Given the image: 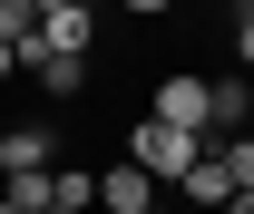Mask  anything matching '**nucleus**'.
I'll return each instance as SVG.
<instances>
[{
    "label": "nucleus",
    "mask_w": 254,
    "mask_h": 214,
    "mask_svg": "<svg viewBox=\"0 0 254 214\" xmlns=\"http://www.w3.org/2000/svg\"><path fill=\"white\" fill-rule=\"evenodd\" d=\"M205 156H215V146H205V136H186V127H157V117H137V127H127V166L157 185V195H176Z\"/></svg>",
    "instance_id": "obj_1"
},
{
    "label": "nucleus",
    "mask_w": 254,
    "mask_h": 214,
    "mask_svg": "<svg viewBox=\"0 0 254 214\" xmlns=\"http://www.w3.org/2000/svg\"><path fill=\"white\" fill-rule=\"evenodd\" d=\"M39 49H49V59H88V39H98V10L88 0H39Z\"/></svg>",
    "instance_id": "obj_2"
},
{
    "label": "nucleus",
    "mask_w": 254,
    "mask_h": 214,
    "mask_svg": "<svg viewBox=\"0 0 254 214\" xmlns=\"http://www.w3.org/2000/svg\"><path fill=\"white\" fill-rule=\"evenodd\" d=\"M147 117H157V127H186V136H205V78H186V68H176V78L147 97ZM205 146H215V136H205Z\"/></svg>",
    "instance_id": "obj_3"
},
{
    "label": "nucleus",
    "mask_w": 254,
    "mask_h": 214,
    "mask_svg": "<svg viewBox=\"0 0 254 214\" xmlns=\"http://www.w3.org/2000/svg\"><path fill=\"white\" fill-rule=\"evenodd\" d=\"M49 166H59V136H49V127H10V136H0V185L10 175H49Z\"/></svg>",
    "instance_id": "obj_4"
},
{
    "label": "nucleus",
    "mask_w": 254,
    "mask_h": 214,
    "mask_svg": "<svg viewBox=\"0 0 254 214\" xmlns=\"http://www.w3.org/2000/svg\"><path fill=\"white\" fill-rule=\"evenodd\" d=\"M157 205H166V195H157V185H147V175H137L127 156H118V166H108V175H98V214H157Z\"/></svg>",
    "instance_id": "obj_5"
},
{
    "label": "nucleus",
    "mask_w": 254,
    "mask_h": 214,
    "mask_svg": "<svg viewBox=\"0 0 254 214\" xmlns=\"http://www.w3.org/2000/svg\"><path fill=\"white\" fill-rule=\"evenodd\" d=\"M20 68H30V78H39L49 97H78V88H88V59H49L39 39H20Z\"/></svg>",
    "instance_id": "obj_6"
},
{
    "label": "nucleus",
    "mask_w": 254,
    "mask_h": 214,
    "mask_svg": "<svg viewBox=\"0 0 254 214\" xmlns=\"http://www.w3.org/2000/svg\"><path fill=\"white\" fill-rule=\"evenodd\" d=\"M176 205H195V214H225V205H235V185H225V166H215V156H205V166L176 185Z\"/></svg>",
    "instance_id": "obj_7"
},
{
    "label": "nucleus",
    "mask_w": 254,
    "mask_h": 214,
    "mask_svg": "<svg viewBox=\"0 0 254 214\" xmlns=\"http://www.w3.org/2000/svg\"><path fill=\"white\" fill-rule=\"evenodd\" d=\"M49 175H59V166H49ZM49 175H10V185H0V205H20V214H59Z\"/></svg>",
    "instance_id": "obj_8"
},
{
    "label": "nucleus",
    "mask_w": 254,
    "mask_h": 214,
    "mask_svg": "<svg viewBox=\"0 0 254 214\" xmlns=\"http://www.w3.org/2000/svg\"><path fill=\"white\" fill-rule=\"evenodd\" d=\"M235 59H245V78H254V0L235 10Z\"/></svg>",
    "instance_id": "obj_9"
},
{
    "label": "nucleus",
    "mask_w": 254,
    "mask_h": 214,
    "mask_svg": "<svg viewBox=\"0 0 254 214\" xmlns=\"http://www.w3.org/2000/svg\"><path fill=\"white\" fill-rule=\"evenodd\" d=\"M10 68H20V49H0V78H10Z\"/></svg>",
    "instance_id": "obj_10"
},
{
    "label": "nucleus",
    "mask_w": 254,
    "mask_h": 214,
    "mask_svg": "<svg viewBox=\"0 0 254 214\" xmlns=\"http://www.w3.org/2000/svg\"><path fill=\"white\" fill-rule=\"evenodd\" d=\"M225 214H254V195H235V205H225Z\"/></svg>",
    "instance_id": "obj_11"
},
{
    "label": "nucleus",
    "mask_w": 254,
    "mask_h": 214,
    "mask_svg": "<svg viewBox=\"0 0 254 214\" xmlns=\"http://www.w3.org/2000/svg\"><path fill=\"white\" fill-rule=\"evenodd\" d=\"M157 214H186V205H157Z\"/></svg>",
    "instance_id": "obj_12"
},
{
    "label": "nucleus",
    "mask_w": 254,
    "mask_h": 214,
    "mask_svg": "<svg viewBox=\"0 0 254 214\" xmlns=\"http://www.w3.org/2000/svg\"><path fill=\"white\" fill-rule=\"evenodd\" d=\"M0 214H20V205H0Z\"/></svg>",
    "instance_id": "obj_13"
}]
</instances>
